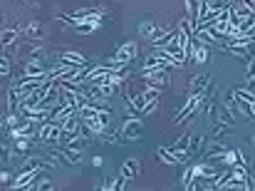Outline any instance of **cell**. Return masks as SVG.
I'll return each mask as SVG.
<instances>
[{
  "mask_svg": "<svg viewBox=\"0 0 255 191\" xmlns=\"http://www.w3.org/2000/svg\"><path fill=\"white\" fill-rule=\"evenodd\" d=\"M15 52H17V57H20L22 62H42V57H45L42 45H37V42H32V40L17 42V45H15Z\"/></svg>",
  "mask_w": 255,
  "mask_h": 191,
  "instance_id": "6da1fadb",
  "label": "cell"
},
{
  "mask_svg": "<svg viewBox=\"0 0 255 191\" xmlns=\"http://www.w3.org/2000/svg\"><path fill=\"white\" fill-rule=\"evenodd\" d=\"M141 77H144V85H149V87H159V90H166V87L171 85L169 67H154V70H141Z\"/></svg>",
  "mask_w": 255,
  "mask_h": 191,
  "instance_id": "7a4b0ae2",
  "label": "cell"
},
{
  "mask_svg": "<svg viewBox=\"0 0 255 191\" xmlns=\"http://www.w3.org/2000/svg\"><path fill=\"white\" fill-rule=\"evenodd\" d=\"M141 129H144V119H141V117H127V119L119 124V132H117V134H122V137L129 139V142H136L139 134H141Z\"/></svg>",
  "mask_w": 255,
  "mask_h": 191,
  "instance_id": "3957f363",
  "label": "cell"
},
{
  "mask_svg": "<svg viewBox=\"0 0 255 191\" xmlns=\"http://www.w3.org/2000/svg\"><path fill=\"white\" fill-rule=\"evenodd\" d=\"M62 137V127L60 124H52V122H42L40 129H37V142L40 144H57Z\"/></svg>",
  "mask_w": 255,
  "mask_h": 191,
  "instance_id": "277c9868",
  "label": "cell"
},
{
  "mask_svg": "<svg viewBox=\"0 0 255 191\" xmlns=\"http://www.w3.org/2000/svg\"><path fill=\"white\" fill-rule=\"evenodd\" d=\"M136 55H139V45H136L134 40H129V42L119 45V50H117V55H114V62H119L122 67H129L131 60H136Z\"/></svg>",
  "mask_w": 255,
  "mask_h": 191,
  "instance_id": "5b68a950",
  "label": "cell"
},
{
  "mask_svg": "<svg viewBox=\"0 0 255 191\" xmlns=\"http://www.w3.org/2000/svg\"><path fill=\"white\" fill-rule=\"evenodd\" d=\"M139 35H141L144 40H151V42H156L159 37H164V35H166V27H159L156 22H151V20H144V22L139 25Z\"/></svg>",
  "mask_w": 255,
  "mask_h": 191,
  "instance_id": "8992f818",
  "label": "cell"
},
{
  "mask_svg": "<svg viewBox=\"0 0 255 191\" xmlns=\"http://www.w3.org/2000/svg\"><path fill=\"white\" fill-rule=\"evenodd\" d=\"M193 107H196V95H188L183 99V104L173 112V124H181V122H186L188 117H193Z\"/></svg>",
  "mask_w": 255,
  "mask_h": 191,
  "instance_id": "52a82bcc",
  "label": "cell"
},
{
  "mask_svg": "<svg viewBox=\"0 0 255 191\" xmlns=\"http://www.w3.org/2000/svg\"><path fill=\"white\" fill-rule=\"evenodd\" d=\"M57 60L62 65H72V67H85L87 65V57L82 52H75V50H60L57 52Z\"/></svg>",
  "mask_w": 255,
  "mask_h": 191,
  "instance_id": "ba28073f",
  "label": "cell"
},
{
  "mask_svg": "<svg viewBox=\"0 0 255 191\" xmlns=\"http://www.w3.org/2000/svg\"><path fill=\"white\" fill-rule=\"evenodd\" d=\"M47 157L62 159V162H67V164H80V162H82V152H72V149H67V147H62V149H50Z\"/></svg>",
  "mask_w": 255,
  "mask_h": 191,
  "instance_id": "9c48e42d",
  "label": "cell"
},
{
  "mask_svg": "<svg viewBox=\"0 0 255 191\" xmlns=\"http://www.w3.org/2000/svg\"><path fill=\"white\" fill-rule=\"evenodd\" d=\"M17 40H20V27H5V30H0V47L10 50V47L17 45Z\"/></svg>",
  "mask_w": 255,
  "mask_h": 191,
  "instance_id": "30bf717a",
  "label": "cell"
},
{
  "mask_svg": "<svg viewBox=\"0 0 255 191\" xmlns=\"http://www.w3.org/2000/svg\"><path fill=\"white\" fill-rule=\"evenodd\" d=\"M211 85V75H196L188 85V95H203Z\"/></svg>",
  "mask_w": 255,
  "mask_h": 191,
  "instance_id": "8fae6325",
  "label": "cell"
},
{
  "mask_svg": "<svg viewBox=\"0 0 255 191\" xmlns=\"http://www.w3.org/2000/svg\"><path fill=\"white\" fill-rule=\"evenodd\" d=\"M60 127H62V137L77 134V132H80V112H75V114L65 117V119L60 122Z\"/></svg>",
  "mask_w": 255,
  "mask_h": 191,
  "instance_id": "7c38bea8",
  "label": "cell"
},
{
  "mask_svg": "<svg viewBox=\"0 0 255 191\" xmlns=\"http://www.w3.org/2000/svg\"><path fill=\"white\" fill-rule=\"evenodd\" d=\"M139 172H141V167H139V159H127V162L122 164V172H119V177H124V179L134 182V179H139Z\"/></svg>",
  "mask_w": 255,
  "mask_h": 191,
  "instance_id": "4fadbf2b",
  "label": "cell"
},
{
  "mask_svg": "<svg viewBox=\"0 0 255 191\" xmlns=\"http://www.w3.org/2000/svg\"><path fill=\"white\" fill-rule=\"evenodd\" d=\"M188 60H191V62H196V65H203V62H208V47H206V45H196V42H191Z\"/></svg>",
  "mask_w": 255,
  "mask_h": 191,
  "instance_id": "5bb4252c",
  "label": "cell"
},
{
  "mask_svg": "<svg viewBox=\"0 0 255 191\" xmlns=\"http://www.w3.org/2000/svg\"><path fill=\"white\" fill-rule=\"evenodd\" d=\"M99 17H102V15H89L87 20H80V22L75 25V30H77L80 35H89V32H94V30L99 27Z\"/></svg>",
  "mask_w": 255,
  "mask_h": 191,
  "instance_id": "9a60e30c",
  "label": "cell"
},
{
  "mask_svg": "<svg viewBox=\"0 0 255 191\" xmlns=\"http://www.w3.org/2000/svg\"><path fill=\"white\" fill-rule=\"evenodd\" d=\"M20 37H30V40H40L45 37V27L40 22H30L27 27H20Z\"/></svg>",
  "mask_w": 255,
  "mask_h": 191,
  "instance_id": "2e32d148",
  "label": "cell"
},
{
  "mask_svg": "<svg viewBox=\"0 0 255 191\" xmlns=\"http://www.w3.org/2000/svg\"><path fill=\"white\" fill-rule=\"evenodd\" d=\"M47 70L42 67V62H22V70H20V75L22 77H42Z\"/></svg>",
  "mask_w": 255,
  "mask_h": 191,
  "instance_id": "e0dca14e",
  "label": "cell"
},
{
  "mask_svg": "<svg viewBox=\"0 0 255 191\" xmlns=\"http://www.w3.org/2000/svg\"><path fill=\"white\" fill-rule=\"evenodd\" d=\"M65 147H67V149H72V152H85L87 137L82 134V132H77V134H70V137H67V142H65Z\"/></svg>",
  "mask_w": 255,
  "mask_h": 191,
  "instance_id": "ac0fdd59",
  "label": "cell"
},
{
  "mask_svg": "<svg viewBox=\"0 0 255 191\" xmlns=\"http://www.w3.org/2000/svg\"><path fill=\"white\" fill-rule=\"evenodd\" d=\"M156 159H159V162H164V164H171V167L181 164V162H178V157L171 152L169 147H159V149H156Z\"/></svg>",
  "mask_w": 255,
  "mask_h": 191,
  "instance_id": "d6986e66",
  "label": "cell"
},
{
  "mask_svg": "<svg viewBox=\"0 0 255 191\" xmlns=\"http://www.w3.org/2000/svg\"><path fill=\"white\" fill-rule=\"evenodd\" d=\"M186 20L191 22V27L198 20V0H186Z\"/></svg>",
  "mask_w": 255,
  "mask_h": 191,
  "instance_id": "ffe728a7",
  "label": "cell"
},
{
  "mask_svg": "<svg viewBox=\"0 0 255 191\" xmlns=\"http://www.w3.org/2000/svg\"><path fill=\"white\" fill-rule=\"evenodd\" d=\"M226 149H228L226 144H221V142H216V144H211V147H208L206 152H201V157H203V159H213V157H221V154H223Z\"/></svg>",
  "mask_w": 255,
  "mask_h": 191,
  "instance_id": "44dd1931",
  "label": "cell"
},
{
  "mask_svg": "<svg viewBox=\"0 0 255 191\" xmlns=\"http://www.w3.org/2000/svg\"><path fill=\"white\" fill-rule=\"evenodd\" d=\"M20 99H22V97H20V90L12 85V87L7 90V112H15L17 104H20Z\"/></svg>",
  "mask_w": 255,
  "mask_h": 191,
  "instance_id": "7402d4cb",
  "label": "cell"
},
{
  "mask_svg": "<svg viewBox=\"0 0 255 191\" xmlns=\"http://www.w3.org/2000/svg\"><path fill=\"white\" fill-rule=\"evenodd\" d=\"M27 189H37V191H50L52 189V182L47 179V177H42V174H37V179L27 187Z\"/></svg>",
  "mask_w": 255,
  "mask_h": 191,
  "instance_id": "603a6c76",
  "label": "cell"
},
{
  "mask_svg": "<svg viewBox=\"0 0 255 191\" xmlns=\"http://www.w3.org/2000/svg\"><path fill=\"white\" fill-rule=\"evenodd\" d=\"M156 107H159V99H151V102H146L141 109H139V117L141 119H146V117H151L154 112H156Z\"/></svg>",
  "mask_w": 255,
  "mask_h": 191,
  "instance_id": "cb8c5ba5",
  "label": "cell"
},
{
  "mask_svg": "<svg viewBox=\"0 0 255 191\" xmlns=\"http://www.w3.org/2000/svg\"><path fill=\"white\" fill-rule=\"evenodd\" d=\"M236 127H231V124H223V122H213V137H226V134H231Z\"/></svg>",
  "mask_w": 255,
  "mask_h": 191,
  "instance_id": "d4e9b609",
  "label": "cell"
},
{
  "mask_svg": "<svg viewBox=\"0 0 255 191\" xmlns=\"http://www.w3.org/2000/svg\"><path fill=\"white\" fill-rule=\"evenodd\" d=\"M233 95L238 97V99H246V102H253L255 104V95H253V90H251V87H236V90H233Z\"/></svg>",
  "mask_w": 255,
  "mask_h": 191,
  "instance_id": "484cf974",
  "label": "cell"
},
{
  "mask_svg": "<svg viewBox=\"0 0 255 191\" xmlns=\"http://www.w3.org/2000/svg\"><path fill=\"white\" fill-rule=\"evenodd\" d=\"M10 70H12V60L7 55H0V77H10Z\"/></svg>",
  "mask_w": 255,
  "mask_h": 191,
  "instance_id": "4316f807",
  "label": "cell"
},
{
  "mask_svg": "<svg viewBox=\"0 0 255 191\" xmlns=\"http://www.w3.org/2000/svg\"><path fill=\"white\" fill-rule=\"evenodd\" d=\"M12 159V149L10 144H0V162H10Z\"/></svg>",
  "mask_w": 255,
  "mask_h": 191,
  "instance_id": "83f0119b",
  "label": "cell"
},
{
  "mask_svg": "<svg viewBox=\"0 0 255 191\" xmlns=\"http://www.w3.org/2000/svg\"><path fill=\"white\" fill-rule=\"evenodd\" d=\"M191 187H193V169L188 167L186 174H183V189H191Z\"/></svg>",
  "mask_w": 255,
  "mask_h": 191,
  "instance_id": "f1b7e54d",
  "label": "cell"
},
{
  "mask_svg": "<svg viewBox=\"0 0 255 191\" xmlns=\"http://www.w3.org/2000/svg\"><path fill=\"white\" fill-rule=\"evenodd\" d=\"M114 187H117V177H104L102 189H104V191H114Z\"/></svg>",
  "mask_w": 255,
  "mask_h": 191,
  "instance_id": "f546056e",
  "label": "cell"
},
{
  "mask_svg": "<svg viewBox=\"0 0 255 191\" xmlns=\"http://www.w3.org/2000/svg\"><path fill=\"white\" fill-rule=\"evenodd\" d=\"M57 20H62L67 27H75V25H77V20H75L72 15H65V12H60V15H57Z\"/></svg>",
  "mask_w": 255,
  "mask_h": 191,
  "instance_id": "4dcf8cb0",
  "label": "cell"
},
{
  "mask_svg": "<svg viewBox=\"0 0 255 191\" xmlns=\"http://www.w3.org/2000/svg\"><path fill=\"white\" fill-rule=\"evenodd\" d=\"M0 184H2V187H5V184L10 187V174H7V172H0Z\"/></svg>",
  "mask_w": 255,
  "mask_h": 191,
  "instance_id": "1f68e13d",
  "label": "cell"
},
{
  "mask_svg": "<svg viewBox=\"0 0 255 191\" xmlns=\"http://www.w3.org/2000/svg\"><path fill=\"white\" fill-rule=\"evenodd\" d=\"M22 5H27V7H37L40 5V0H20Z\"/></svg>",
  "mask_w": 255,
  "mask_h": 191,
  "instance_id": "d6a6232c",
  "label": "cell"
},
{
  "mask_svg": "<svg viewBox=\"0 0 255 191\" xmlns=\"http://www.w3.org/2000/svg\"><path fill=\"white\" fill-rule=\"evenodd\" d=\"M92 164L94 167H102V157H92Z\"/></svg>",
  "mask_w": 255,
  "mask_h": 191,
  "instance_id": "836d02e7",
  "label": "cell"
},
{
  "mask_svg": "<svg viewBox=\"0 0 255 191\" xmlns=\"http://www.w3.org/2000/svg\"><path fill=\"white\" fill-rule=\"evenodd\" d=\"M5 124V112H0V127Z\"/></svg>",
  "mask_w": 255,
  "mask_h": 191,
  "instance_id": "e575fe53",
  "label": "cell"
}]
</instances>
